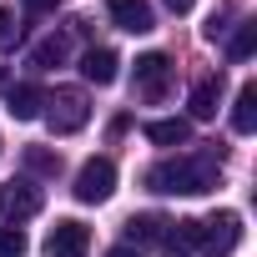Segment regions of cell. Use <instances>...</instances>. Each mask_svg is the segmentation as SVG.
<instances>
[{"label": "cell", "instance_id": "cell-1", "mask_svg": "<svg viewBox=\"0 0 257 257\" xmlns=\"http://www.w3.org/2000/svg\"><path fill=\"white\" fill-rule=\"evenodd\" d=\"M217 182H222V157H217V152L172 157V162H157V167L147 172V187H152V192H182V197L212 192Z\"/></svg>", "mask_w": 257, "mask_h": 257}, {"label": "cell", "instance_id": "cell-2", "mask_svg": "<svg viewBox=\"0 0 257 257\" xmlns=\"http://www.w3.org/2000/svg\"><path fill=\"white\" fill-rule=\"evenodd\" d=\"M41 116L51 121V132L71 137V132H81V126L91 121V101H86V91H76V86H56V91L46 96V111H41Z\"/></svg>", "mask_w": 257, "mask_h": 257}, {"label": "cell", "instance_id": "cell-3", "mask_svg": "<svg viewBox=\"0 0 257 257\" xmlns=\"http://www.w3.org/2000/svg\"><path fill=\"white\" fill-rule=\"evenodd\" d=\"M237 242H242V217L237 212H212V217L197 222V252L227 257V252H237Z\"/></svg>", "mask_w": 257, "mask_h": 257}, {"label": "cell", "instance_id": "cell-4", "mask_svg": "<svg viewBox=\"0 0 257 257\" xmlns=\"http://www.w3.org/2000/svg\"><path fill=\"white\" fill-rule=\"evenodd\" d=\"M76 202H86V207H96V202H106L111 192H116V162L111 157H91L81 172H76Z\"/></svg>", "mask_w": 257, "mask_h": 257}, {"label": "cell", "instance_id": "cell-5", "mask_svg": "<svg viewBox=\"0 0 257 257\" xmlns=\"http://www.w3.org/2000/svg\"><path fill=\"white\" fill-rule=\"evenodd\" d=\"M137 91H142L147 101H162V96L172 91V56H167V51L137 56Z\"/></svg>", "mask_w": 257, "mask_h": 257}, {"label": "cell", "instance_id": "cell-6", "mask_svg": "<svg viewBox=\"0 0 257 257\" xmlns=\"http://www.w3.org/2000/svg\"><path fill=\"white\" fill-rule=\"evenodd\" d=\"M41 187L31 182V177H16L11 187H0V212H6L11 222H26V217H36L41 212Z\"/></svg>", "mask_w": 257, "mask_h": 257}, {"label": "cell", "instance_id": "cell-7", "mask_svg": "<svg viewBox=\"0 0 257 257\" xmlns=\"http://www.w3.org/2000/svg\"><path fill=\"white\" fill-rule=\"evenodd\" d=\"M126 242H132L137 252H142V247H172V217H162V212H137L132 222H126Z\"/></svg>", "mask_w": 257, "mask_h": 257}, {"label": "cell", "instance_id": "cell-8", "mask_svg": "<svg viewBox=\"0 0 257 257\" xmlns=\"http://www.w3.org/2000/svg\"><path fill=\"white\" fill-rule=\"evenodd\" d=\"M86 247H91V227H81V222H56L46 237L51 257H86Z\"/></svg>", "mask_w": 257, "mask_h": 257}, {"label": "cell", "instance_id": "cell-9", "mask_svg": "<svg viewBox=\"0 0 257 257\" xmlns=\"http://www.w3.org/2000/svg\"><path fill=\"white\" fill-rule=\"evenodd\" d=\"M106 16H111L121 31H132V36H147V31L157 26V16H152L147 0H106Z\"/></svg>", "mask_w": 257, "mask_h": 257}, {"label": "cell", "instance_id": "cell-10", "mask_svg": "<svg viewBox=\"0 0 257 257\" xmlns=\"http://www.w3.org/2000/svg\"><path fill=\"white\" fill-rule=\"evenodd\" d=\"M6 111H11L16 121H36V116L46 111V91H41L36 81H21V86L6 91Z\"/></svg>", "mask_w": 257, "mask_h": 257}, {"label": "cell", "instance_id": "cell-11", "mask_svg": "<svg viewBox=\"0 0 257 257\" xmlns=\"http://www.w3.org/2000/svg\"><path fill=\"white\" fill-rule=\"evenodd\" d=\"M147 142H152V147H187V142H192V121H187V116L147 121Z\"/></svg>", "mask_w": 257, "mask_h": 257}, {"label": "cell", "instance_id": "cell-12", "mask_svg": "<svg viewBox=\"0 0 257 257\" xmlns=\"http://www.w3.org/2000/svg\"><path fill=\"white\" fill-rule=\"evenodd\" d=\"M116 66H121V61H116L111 46H91V51L81 56V76L96 81V86H111V81H116Z\"/></svg>", "mask_w": 257, "mask_h": 257}, {"label": "cell", "instance_id": "cell-13", "mask_svg": "<svg viewBox=\"0 0 257 257\" xmlns=\"http://www.w3.org/2000/svg\"><path fill=\"white\" fill-rule=\"evenodd\" d=\"M217 101H222V71L217 76H202L192 86V121H212L217 116Z\"/></svg>", "mask_w": 257, "mask_h": 257}, {"label": "cell", "instance_id": "cell-14", "mask_svg": "<svg viewBox=\"0 0 257 257\" xmlns=\"http://www.w3.org/2000/svg\"><path fill=\"white\" fill-rule=\"evenodd\" d=\"M66 56H71V36L61 31V36H46L36 51H31V66H41V71H51V66H66Z\"/></svg>", "mask_w": 257, "mask_h": 257}, {"label": "cell", "instance_id": "cell-15", "mask_svg": "<svg viewBox=\"0 0 257 257\" xmlns=\"http://www.w3.org/2000/svg\"><path fill=\"white\" fill-rule=\"evenodd\" d=\"M232 126H237L242 137L257 126V86H252V81H247V86L237 91V101H232Z\"/></svg>", "mask_w": 257, "mask_h": 257}, {"label": "cell", "instance_id": "cell-16", "mask_svg": "<svg viewBox=\"0 0 257 257\" xmlns=\"http://www.w3.org/2000/svg\"><path fill=\"white\" fill-rule=\"evenodd\" d=\"M26 167L36 177H56L61 172V152H46V147H26Z\"/></svg>", "mask_w": 257, "mask_h": 257}, {"label": "cell", "instance_id": "cell-17", "mask_svg": "<svg viewBox=\"0 0 257 257\" xmlns=\"http://www.w3.org/2000/svg\"><path fill=\"white\" fill-rule=\"evenodd\" d=\"M252 46H257V26H252V21H242V26H237V36L227 41V56H232V61H247V56H252Z\"/></svg>", "mask_w": 257, "mask_h": 257}, {"label": "cell", "instance_id": "cell-18", "mask_svg": "<svg viewBox=\"0 0 257 257\" xmlns=\"http://www.w3.org/2000/svg\"><path fill=\"white\" fill-rule=\"evenodd\" d=\"M21 31H26V26H21L16 11H0V51H16V46H21Z\"/></svg>", "mask_w": 257, "mask_h": 257}, {"label": "cell", "instance_id": "cell-19", "mask_svg": "<svg viewBox=\"0 0 257 257\" xmlns=\"http://www.w3.org/2000/svg\"><path fill=\"white\" fill-rule=\"evenodd\" d=\"M0 257H26V232L21 227H0Z\"/></svg>", "mask_w": 257, "mask_h": 257}, {"label": "cell", "instance_id": "cell-20", "mask_svg": "<svg viewBox=\"0 0 257 257\" xmlns=\"http://www.w3.org/2000/svg\"><path fill=\"white\" fill-rule=\"evenodd\" d=\"M21 6H26L31 16H46V11H56V0H21Z\"/></svg>", "mask_w": 257, "mask_h": 257}, {"label": "cell", "instance_id": "cell-21", "mask_svg": "<svg viewBox=\"0 0 257 257\" xmlns=\"http://www.w3.org/2000/svg\"><path fill=\"white\" fill-rule=\"evenodd\" d=\"M192 6H197V0H167V11H177V16H187Z\"/></svg>", "mask_w": 257, "mask_h": 257}, {"label": "cell", "instance_id": "cell-22", "mask_svg": "<svg viewBox=\"0 0 257 257\" xmlns=\"http://www.w3.org/2000/svg\"><path fill=\"white\" fill-rule=\"evenodd\" d=\"M106 257H142V252H137V247H111Z\"/></svg>", "mask_w": 257, "mask_h": 257}]
</instances>
